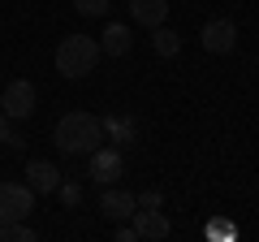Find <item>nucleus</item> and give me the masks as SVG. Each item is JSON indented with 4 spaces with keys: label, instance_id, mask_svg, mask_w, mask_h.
I'll list each match as a JSON object with an SVG mask.
<instances>
[{
    "label": "nucleus",
    "instance_id": "nucleus-1",
    "mask_svg": "<svg viewBox=\"0 0 259 242\" xmlns=\"http://www.w3.org/2000/svg\"><path fill=\"white\" fill-rule=\"evenodd\" d=\"M52 143L65 151V156H91L104 143V121L91 117V112H65L52 130Z\"/></svg>",
    "mask_w": 259,
    "mask_h": 242
},
{
    "label": "nucleus",
    "instance_id": "nucleus-2",
    "mask_svg": "<svg viewBox=\"0 0 259 242\" xmlns=\"http://www.w3.org/2000/svg\"><path fill=\"white\" fill-rule=\"evenodd\" d=\"M100 65V44L91 35H65L56 44V74L65 78H87Z\"/></svg>",
    "mask_w": 259,
    "mask_h": 242
},
{
    "label": "nucleus",
    "instance_id": "nucleus-3",
    "mask_svg": "<svg viewBox=\"0 0 259 242\" xmlns=\"http://www.w3.org/2000/svg\"><path fill=\"white\" fill-rule=\"evenodd\" d=\"M35 108H39V91H35L30 78H13V83L0 91V112L9 121H26Z\"/></svg>",
    "mask_w": 259,
    "mask_h": 242
},
{
    "label": "nucleus",
    "instance_id": "nucleus-4",
    "mask_svg": "<svg viewBox=\"0 0 259 242\" xmlns=\"http://www.w3.org/2000/svg\"><path fill=\"white\" fill-rule=\"evenodd\" d=\"M35 208V190L18 182H0V225L5 221H26Z\"/></svg>",
    "mask_w": 259,
    "mask_h": 242
},
{
    "label": "nucleus",
    "instance_id": "nucleus-5",
    "mask_svg": "<svg viewBox=\"0 0 259 242\" xmlns=\"http://www.w3.org/2000/svg\"><path fill=\"white\" fill-rule=\"evenodd\" d=\"M199 44H203L212 56H225V52L238 48V26H233L229 18H212L203 30H199Z\"/></svg>",
    "mask_w": 259,
    "mask_h": 242
},
{
    "label": "nucleus",
    "instance_id": "nucleus-6",
    "mask_svg": "<svg viewBox=\"0 0 259 242\" xmlns=\"http://www.w3.org/2000/svg\"><path fill=\"white\" fill-rule=\"evenodd\" d=\"M26 186L35 190V195H56L61 169H56L52 160H26Z\"/></svg>",
    "mask_w": 259,
    "mask_h": 242
},
{
    "label": "nucleus",
    "instance_id": "nucleus-7",
    "mask_svg": "<svg viewBox=\"0 0 259 242\" xmlns=\"http://www.w3.org/2000/svg\"><path fill=\"white\" fill-rule=\"evenodd\" d=\"M134 233H139V238L160 242V238L173 233V225H168V216L160 212V208H134Z\"/></svg>",
    "mask_w": 259,
    "mask_h": 242
},
{
    "label": "nucleus",
    "instance_id": "nucleus-8",
    "mask_svg": "<svg viewBox=\"0 0 259 242\" xmlns=\"http://www.w3.org/2000/svg\"><path fill=\"white\" fill-rule=\"evenodd\" d=\"M121 151H112V147H95L91 151V177L95 182H100V186H112V182H117L121 177Z\"/></svg>",
    "mask_w": 259,
    "mask_h": 242
},
{
    "label": "nucleus",
    "instance_id": "nucleus-9",
    "mask_svg": "<svg viewBox=\"0 0 259 242\" xmlns=\"http://www.w3.org/2000/svg\"><path fill=\"white\" fill-rule=\"evenodd\" d=\"M134 208H139V199L130 195V190L108 186V190L100 195V212L108 216V221H130V216H134Z\"/></svg>",
    "mask_w": 259,
    "mask_h": 242
},
{
    "label": "nucleus",
    "instance_id": "nucleus-10",
    "mask_svg": "<svg viewBox=\"0 0 259 242\" xmlns=\"http://www.w3.org/2000/svg\"><path fill=\"white\" fill-rule=\"evenodd\" d=\"M130 18L139 22V26H164L168 18V0H130Z\"/></svg>",
    "mask_w": 259,
    "mask_h": 242
},
{
    "label": "nucleus",
    "instance_id": "nucleus-11",
    "mask_svg": "<svg viewBox=\"0 0 259 242\" xmlns=\"http://www.w3.org/2000/svg\"><path fill=\"white\" fill-rule=\"evenodd\" d=\"M130 48H134V39H130V26H121V22H108V26H104V35H100V52H108V56H125Z\"/></svg>",
    "mask_w": 259,
    "mask_h": 242
},
{
    "label": "nucleus",
    "instance_id": "nucleus-12",
    "mask_svg": "<svg viewBox=\"0 0 259 242\" xmlns=\"http://www.w3.org/2000/svg\"><path fill=\"white\" fill-rule=\"evenodd\" d=\"M151 48H156V56H177L182 52V35L177 30H168V26H151Z\"/></svg>",
    "mask_w": 259,
    "mask_h": 242
},
{
    "label": "nucleus",
    "instance_id": "nucleus-13",
    "mask_svg": "<svg viewBox=\"0 0 259 242\" xmlns=\"http://www.w3.org/2000/svg\"><path fill=\"white\" fill-rule=\"evenodd\" d=\"M0 242H35V229L26 221H5L0 225Z\"/></svg>",
    "mask_w": 259,
    "mask_h": 242
},
{
    "label": "nucleus",
    "instance_id": "nucleus-14",
    "mask_svg": "<svg viewBox=\"0 0 259 242\" xmlns=\"http://www.w3.org/2000/svg\"><path fill=\"white\" fill-rule=\"evenodd\" d=\"M108 5H112V0H74V9L82 13V18H104Z\"/></svg>",
    "mask_w": 259,
    "mask_h": 242
},
{
    "label": "nucleus",
    "instance_id": "nucleus-15",
    "mask_svg": "<svg viewBox=\"0 0 259 242\" xmlns=\"http://www.w3.org/2000/svg\"><path fill=\"white\" fill-rule=\"evenodd\" d=\"M56 195H61V199H65V204L74 208V204H78V199H82V190H78V182H65V177H61V186H56Z\"/></svg>",
    "mask_w": 259,
    "mask_h": 242
},
{
    "label": "nucleus",
    "instance_id": "nucleus-16",
    "mask_svg": "<svg viewBox=\"0 0 259 242\" xmlns=\"http://www.w3.org/2000/svg\"><path fill=\"white\" fill-rule=\"evenodd\" d=\"M134 199H139V208H160V190H143Z\"/></svg>",
    "mask_w": 259,
    "mask_h": 242
},
{
    "label": "nucleus",
    "instance_id": "nucleus-17",
    "mask_svg": "<svg viewBox=\"0 0 259 242\" xmlns=\"http://www.w3.org/2000/svg\"><path fill=\"white\" fill-rule=\"evenodd\" d=\"M134 238H139V233H134V225H121V229H117V242H134Z\"/></svg>",
    "mask_w": 259,
    "mask_h": 242
},
{
    "label": "nucleus",
    "instance_id": "nucleus-18",
    "mask_svg": "<svg viewBox=\"0 0 259 242\" xmlns=\"http://www.w3.org/2000/svg\"><path fill=\"white\" fill-rule=\"evenodd\" d=\"M13 134H9V117H5V112H0V147H5V143H9Z\"/></svg>",
    "mask_w": 259,
    "mask_h": 242
}]
</instances>
